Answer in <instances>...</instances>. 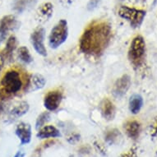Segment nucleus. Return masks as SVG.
<instances>
[{
	"mask_svg": "<svg viewBox=\"0 0 157 157\" xmlns=\"http://www.w3.org/2000/svg\"><path fill=\"white\" fill-rule=\"evenodd\" d=\"M112 36L110 24L105 21H94L85 29L80 38L79 47L83 54L100 56L108 47Z\"/></svg>",
	"mask_w": 157,
	"mask_h": 157,
	"instance_id": "nucleus-1",
	"label": "nucleus"
},
{
	"mask_svg": "<svg viewBox=\"0 0 157 157\" xmlns=\"http://www.w3.org/2000/svg\"><path fill=\"white\" fill-rule=\"evenodd\" d=\"M30 76L21 67L7 70L0 79V100L5 101L27 90Z\"/></svg>",
	"mask_w": 157,
	"mask_h": 157,
	"instance_id": "nucleus-2",
	"label": "nucleus"
},
{
	"mask_svg": "<svg viewBox=\"0 0 157 157\" xmlns=\"http://www.w3.org/2000/svg\"><path fill=\"white\" fill-rule=\"evenodd\" d=\"M146 52L147 47L144 38L140 35L135 36L132 40L128 52L129 62L135 69L139 68L144 64Z\"/></svg>",
	"mask_w": 157,
	"mask_h": 157,
	"instance_id": "nucleus-3",
	"label": "nucleus"
},
{
	"mask_svg": "<svg viewBox=\"0 0 157 157\" xmlns=\"http://www.w3.org/2000/svg\"><path fill=\"white\" fill-rule=\"evenodd\" d=\"M118 14L120 17L126 20L132 28L136 29L139 28L143 23L147 12L128 6H121L118 11Z\"/></svg>",
	"mask_w": 157,
	"mask_h": 157,
	"instance_id": "nucleus-4",
	"label": "nucleus"
},
{
	"mask_svg": "<svg viewBox=\"0 0 157 157\" xmlns=\"http://www.w3.org/2000/svg\"><path fill=\"white\" fill-rule=\"evenodd\" d=\"M68 37L67 21L61 19L58 21L50 31L49 36V44L52 49H57L61 46Z\"/></svg>",
	"mask_w": 157,
	"mask_h": 157,
	"instance_id": "nucleus-5",
	"label": "nucleus"
},
{
	"mask_svg": "<svg viewBox=\"0 0 157 157\" xmlns=\"http://www.w3.org/2000/svg\"><path fill=\"white\" fill-rule=\"evenodd\" d=\"M20 23L15 16H4L0 20V44H2L11 31H16L19 27Z\"/></svg>",
	"mask_w": 157,
	"mask_h": 157,
	"instance_id": "nucleus-6",
	"label": "nucleus"
},
{
	"mask_svg": "<svg viewBox=\"0 0 157 157\" xmlns=\"http://www.w3.org/2000/svg\"><path fill=\"white\" fill-rule=\"evenodd\" d=\"M44 36L45 31L42 27L36 29L31 36V42L34 49L37 54L43 57L47 56V50L44 46Z\"/></svg>",
	"mask_w": 157,
	"mask_h": 157,
	"instance_id": "nucleus-7",
	"label": "nucleus"
},
{
	"mask_svg": "<svg viewBox=\"0 0 157 157\" xmlns=\"http://www.w3.org/2000/svg\"><path fill=\"white\" fill-rule=\"evenodd\" d=\"M62 100L63 92L61 90H50L44 96V105L49 111H55L59 107Z\"/></svg>",
	"mask_w": 157,
	"mask_h": 157,
	"instance_id": "nucleus-8",
	"label": "nucleus"
},
{
	"mask_svg": "<svg viewBox=\"0 0 157 157\" xmlns=\"http://www.w3.org/2000/svg\"><path fill=\"white\" fill-rule=\"evenodd\" d=\"M131 77L128 74L123 75L116 81L113 87V95L116 98H122L126 95L131 86Z\"/></svg>",
	"mask_w": 157,
	"mask_h": 157,
	"instance_id": "nucleus-9",
	"label": "nucleus"
},
{
	"mask_svg": "<svg viewBox=\"0 0 157 157\" xmlns=\"http://www.w3.org/2000/svg\"><path fill=\"white\" fill-rule=\"evenodd\" d=\"M54 13V6L51 3H44L37 8L36 19L40 23H44L51 18Z\"/></svg>",
	"mask_w": 157,
	"mask_h": 157,
	"instance_id": "nucleus-10",
	"label": "nucleus"
},
{
	"mask_svg": "<svg viewBox=\"0 0 157 157\" xmlns=\"http://www.w3.org/2000/svg\"><path fill=\"white\" fill-rule=\"evenodd\" d=\"M16 135L20 140L21 145L30 143L31 140V127L26 123H20L16 128Z\"/></svg>",
	"mask_w": 157,
	"mask_h": 157,
	"instance_id": "nucleus-11",
	"label": "nucleus"
},
{
	"mask_svg": "<svg viewBox=\"0 0 157 157\" xmlns=\"http://www.w3.org/2000/svg\"><path fill=\"white\" fill-rule=\"evenodd\" d=\"M100 108H101V114L104 117V119L108 121H111L114 119L116 109L113 103L108 98L104 99L103 101H101Z\"/></svg>",
	"mask_w": 157,
	"mask_h": 157,
	"instance_id": "nucleus-12",
	"label": "nucleus"
},
{
	"mask_svg": "<svg viewBox=\"0 0 157 157\" xmlns=\"http://www.w3.org/2000/svg\"><path fill=\"white\" fill-rule=\"evenodd\" d=\"M124 130L131 139L136 140L139 137L141 132V124L137 120H128L124 124Z\"/></svg>",
	"mask_w": 157,
	"mask_h": 157,
	"instance_id": "nucleus-13",
	"label": "nucleus"
},
{
	"mask_svg": "<svg viewBox=\"0 0 157 157\" xmlns=\"http://www.w3.org/2000/svg\"><path fill=\"white\" fill-rule=\"evenodd\" d=\"M45 83H46V80L44 76L39 74V73L33 74L30 77L28 87H27L26 91L31 92V91H36L40 89H42L45 86Z\"/></svg>",
	"mask_w": 157,
	"mask_h": 157,
	"instance_id": "nucleus-14",
	"label": "nucleus"
},
{
	"mask_svg": "<svg viewBox=\"0 0 157 157\" xmlns=\"http://www.w3.org/2000/svg\"><path fill=\"white\" fill-rule=\"evenodd\" d=\"M37 137L40 139H45V138H55V137H59L61 136L59 130L56 128L54 126L52 125H46V126L42 127L40 129L37 133Z\"/></svg>",
	"mask_w": 157,
	"mask_h": 157,
	"instance_id": "nucleus-15",
	"label": "nucleus"
},
{
	"mask_svg": "<svg viewBox=\"0 0 157 157\" xmlns=\"http://www.w3.org/2000/svg\"><path fill=\"white\" fill-rule=\"evenodd\" d=\"M29 109H30L29 104L26 101H21L11 109L9 113V118L11 119H17L19 117L26 114L29 111Z\"/></svg>",
	"mask_w": 157,
	"mask_h": 157,
	"instance_id": "nucleus-16",
	"label": "nucleus"
},
{
	"mask_svg": "<svg viewBox=\"0 0 157 157\" xmlns=\"http://www.w3.org/2000/svg\"><path fill=\"white\" fill-rule=\"evenodd\" d=\"M143 105V98L138 94H134L130 97L128 102L129 110L132 114H137Z\"/></svg>",
	"mask_w": 157,
	"mask_h": 157,
	"instance_id": "nucleus-17",
	"label": "nucleus"
},
{
	"mask_svg": "<svg viewBox=\"0 0 157 157\" xmlns=\"http://www.w3.org/2000/svg\"><path fill=\"white\" fill-rule=\"evenodd\" d=\"M37 0H14L13 9L18 13H21L28 10L36 5Z\"/></svg>",
	"mask_w": 157,
	"mask_h": 157,
	"instance_id": "nucleus-18",
	"label": "nucleus"
},
{
	"mask_svg": "<svg viewBox=\"0 0 157 157\" xmlns=\"http://www.w3.org/2000/svg\"><path fill=\"white\" fill-rule=\"evenodd\" d=\"M121 132H119V130L116 128L110 129V130L107 131L105 136V142L109 145L118 144L119 143V141L121 140Z\"/></svg>",
	"mask_w": 157,
	"mask_h": 157,
	"instance_id": "nucleus-19",
	"label": "nucleus"
},
{
	"mask_svg": "<svg viewBox=\"0 0 157 157\" xmlns=\"http://www.w3.org/2000/svg\"><path fill=\"white\" fill-rule=\"evenodd\" d=\"M17 47V38L14 36H11L7 40L6 47L3 50V56L4 58H12L13 51L15 50Z\"/></svg>",
	"mask_w": 157,
	"mask_h": 157,
	"instance_id": "nucleus-20",
	"label": "nucleus"
},
{
	"mask_svg": "<svg viewBox=\"0 0 157 157\" xmlns=\"http://www.w3.org/2000/svg\"><path fill=\"white\" fill-rule=\"evenodd\" d=\"M17 54L19 59L26 64H29L33 61V58L31 56L28 48H26V46L20 47L17 50Z\"/></svg>",
	"mask_w": 157,
	"mask_h": 157,
	"instance_id": "nucleus-21",
	"label": "nucleus"
},
{
	"mask_svg": "<svg viewBox=\"0 0 157 157\" xmlns=\"http://www.w3.org/2000/svg\"><path fill=\"white\" fill-rule=\"evenodd\" d=\"M49 119H50V114L49 112H44V113H40L36 119V129H40L42 127H44V124L49 121Z\"/></svg>",
	"mask_w": 157,
	"mask_h": 157,
	"instance_id": "nucleus-22",
	"label": "nucleus"
},
{
	"mask_svg": "<svg viewBox=\"0 0 157 157\" xmlns=\"http://www.w3.org/2000/svg\"><path fill=\"white\" fill-rule=\"evenodd\" d=\"M55 142H55L54 140H48L46 142H43L42 144L40 145V146L36 148L35 152H34L33 155H32V157H40L43 151H44V150L47 149V148H49V147H52Z\"/></svg>",
	"mask_w": 157,
	"mask_h": 157,
	"instance_id": "nucleus-23",
	"label": "nucleus"
},
{
	"mask_svg": "<svg viewBox=\"0 0 157 157\" xmlns=\"http://www.w3.org/2000/svg\"><path fill=\"white\" fill-rule=\"evenodd\" d=\"M149 132L151 137H155L157 136V116L155 117L151 124H150Z\"/></svg>",
	"mask_w": 157,
	"mask_h": 157,
	"instance_id": "nucleus-24",
	"label": "nucleus"
},
{
	"mask_svg": "<svg viewBox=\"0 0 157 157\" xmlns=\"http://www.w3.org/2000/svg\"><path fill=\"white\" fill-rule=\"evenodd\" d=\"M121 157H137V149L136 147L130 148L127 152L122 155Z\"/></svg>",
	"mask_w": 157,
	"mask_h": 157,
	"instance_id": "nucleus-25",
	"label": "nucleus"
},
{
	"mask_svg": "<svg viewBox=\"0 0 157 157\" xmlns=\"http://www.w3.org/2000/svg\"><path fill=\"white\" fill-rule=\"evenodd\" d=\"M80 140V135L77 133H73L67 138V141L71 144H74Z\"/></svg>",
	"mask_w": 157,
	"mask_h": 157,
	"instance_id": "nucleus-26",
	"label": "nucleus"
},
{
	"mask_svg": "<svg viewBox=\"0 0 157 157\" xmlns=\"http://www.w3.org/2000/svg\"><path fill=\"white\" fill-rule=\"evenodd\" d=\"M101 0H90L87 5V8L89 10H93L94 8L97 7V5L100 3Z\"/></svg>",
	"mask_w": 157,
	"mask_h": 157,
	"instance_id": "nucleus-27",
	"label": "nucleus"
},
{
	"mask_svg": "<svg viewBox=\"0 0 157 157\" xmlns=\"http://www.w3.org/2000/svg\"><path fill=\"white\" fill-rule=\"evenodd\" d=\"M4 62H5V58L3 56V54L0 53V72L3 69V66H4Z\"/></svg>",
	"mask_w": 157,
	"mask_h": 157,
	"instance_id": "nucleus-28",
	"label": "nucleus"
},
{
	"mask_svg": "<svg viewBox=\"0 0 157 157\" xmlns=\"http://www.w3.org/2000/svg\"><path fill=\"white\" fill-rule=\"evenodd\" d=\"M13 157H25V153L21 151H19L16 153V155Z\"/></svg>",
	"mask_w": 157,
	"mask_h": 157,
	"instance_id": "nucleus-29",
	"label": "nucleus"
},
{
	"mask_svg": "<svg viewBox=\"0 0 157 157\" xmlns=\"http://www.w3.org/2000/svg\"><path fill=\"white\" fill-rule=\"evenodd\" d=\"M89 151V148L88 147H82L80 150V153H82V154H86V153H88Z\"/></svg>",
	"mask_w": 157,
	"mask_h": 157,
	"instance_id": "nucleus-30",
	"label": "nucleus"
},
{
	"mask_svg": "<svg viewBox=\"0 0 157 157\" xmlns=\"http://www.w3.org/2000/svg\"><path fill=\"white\" fill-rule=\"evenodd\" d=\"M65 1H66V2H67L68 4H71V3H72V1H73V0H65Z\"/></svg>",
	"mask_w": 157,
	"mask_h": 157,
	"instance_id": "nucleus-31",
	"label": "nucleus"
}]
</instances>
